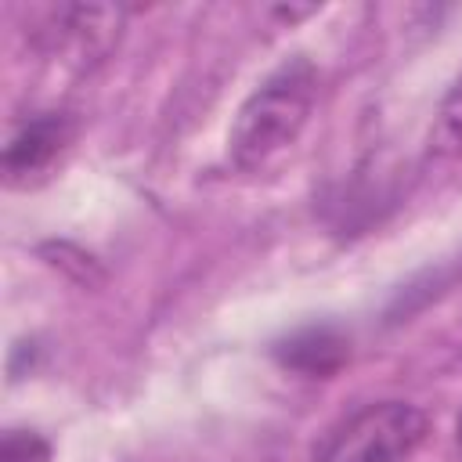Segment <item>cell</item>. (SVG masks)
<instances>
[{"label":"cell","mask_w":462,"mask_h":462,"mask_svg":"<svg viewBox=\"0 0 462 462\" xmlns=\"http://www.w3.org/2000/svg\"><path fill=\"white\" fill-rule=\"evenodd\" d=\"M318 101V69L307 58L282 61L235 112L227 130V155L238 170H263L278 155H285Z\"/></svg>","instance_id":"obj_1"},{"label":"cell","mask_w":462,"mask_h":462,"mask_svg":"<svg viewBox=\"0 0 462 462\" xmlns=\"http://www.w3.org/2000/svg\"><path fill=\"white\" fill-rule=\"evenodd\" d=\"M422 440L426 415L415 404L379 401L343 419L325 437L314 462H408Z\"/></svg>","instance_id":"obj_2"},{"label":"cell","mask_w":462,"mask_h":462,"mask_svg":"<svg viewBox=\"0 0 462 462\" xmlns=\"http://www.w3.org/2000/svg\"><path fill=\"white\" fill-rule=\"evenodd\" d=\"M126 22L123 7L112 4H69L58 7L47 29V47L54 54H65V61L87 65L112 51L119 40V29Z\"/></svg>","instance_id":"obj_3"},{"label":"cell","mask_w":462,"mask_h":462,"mask_svg":"<svg viewBox=\"0 0 462 462\" xmlns=\"http://www.w3.org/2000/svg\"><path fill=\"white\" fill-rule=\"evenodd\" d=\"M76 141V119L65 112H40L32 116L4 148V173L7 184H29L43 177Z\"/></svg>","instance_id":"obj_4"},{"label":"cell","mask_w":462,"mask_h":462,"mask_svg":"<svg viewBox=\"0 0 462 462\" xmlns=\"http://www.w3.org/2000/svg\"><path fill=\"white\" fill-rule=\"evenodd\" d=\"M430 152L444 162L462 166V76L451 83V90L444 94V101L437 108L433 134H430Z\"/></svg>","instance_id":"obj_5"},{"label":"cell","mask_w":462,"mask_h":462,"mask_svg":"<svg viewBox=\"0 0 462 462\" xmlns=\"http://www.w3.org/2000/svg\"><path fill=\"white\" fill-rule=\"evenodd\" d=\"M343 357V343L336 339V336H328V332H307L303 339H292V346H289V365H296V368H303V372H328V365L321 361V357Z\"/></svg>","instance_id":"obj_6"},{"label":"cell","mask_w":462,"mask_h":462,"mask_svg":"<svg viewBox=\"0 0 462 462\" xmlns=\"http://www.w3.org/2000/svg\"><path fill=\"white\" fill-rule=\"evenodd\" d=\"M0 462H51V444L32 430H11L4 433Z\"/></svg>","instance_id":"obj_7"},{"label":"cell","mask_w":462,"mask_h":462,"mask_svg":"<svg viewBox=\"0 0 462 462\" xmlns=\"http://www.w3.org/2000/svg\"><path fill=\"white\" fill-rule=\"evenodd\" d=\"M455 444H458V455H462V419H458V430H455Z\"/></svg>","instance_id":"obj_8"}]
</instances>
